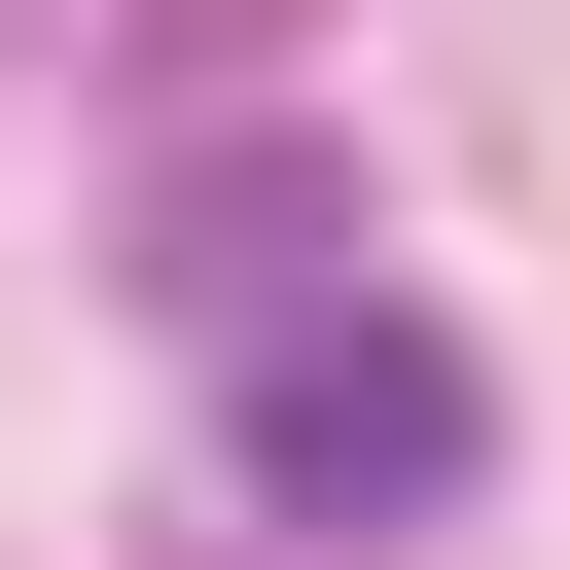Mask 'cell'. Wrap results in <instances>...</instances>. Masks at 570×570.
Returning a JSON list of instances; mask_svg holds the SVG:
<instances>
[{
    "instance_id": "obj_1",
    "label": "cell",
    "mask_w": 570,
    "mask_h": 570,
    "mask_svg": "<svg viewBox=\"0 0 570 570\" xmlns=\"http://www.w3.org/2000/svg\"><path fill=\"white\" fill-rule=\"evenodd\" d=\"M214 463H249L285 534H428V499L499 463V356H463L428 285H356L321 356H249V392H214Z\"/></svg>"
},
{
    "instance_id": "obj_2",
    "label": "cell",
    "mask_w": 570,
    "mask_h": 570,
    "mask_svg": "<svg viewBox=\"0 0 570 570\" xmlns=\"http://www.w3.org/2000/svg\"><path fill=\"white\" fill-rule=\"evenodd\" d=\"M142 285H178L214 356H321V321H356V178H321V142H178V178H142Z\"/></svg>"
}]
</instances>
